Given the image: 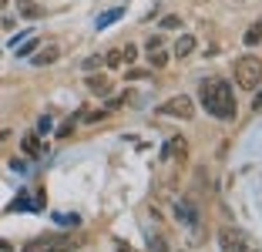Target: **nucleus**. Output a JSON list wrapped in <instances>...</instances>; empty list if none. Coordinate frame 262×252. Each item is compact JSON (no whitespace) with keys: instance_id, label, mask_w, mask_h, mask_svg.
Instances as JSON below:
<instances>
[{"instance_id":"24","label":"nucleus","mask_w":262,"mask_h":252,"mask_svg":"<svg viewBox=\"0 0 262 252\" xmlns=\"http://www.w3.org/2000/svg\"><path fill=\"white\" fill-rule=\"evenodd\" d=\"M24 152H37V138H34V135H27V138H24Z\"/></svg>"},{"instance_id":"18","label":"nucleus","mask_w":262,"mask_h":252,"mask_svg":"<svg viewBox=\"0 0 262 252\" xmlns=\"http://www.w3.org/2000/svg\"><path fill=\"white\" fill-rule=\"evenodd\" d=\"M175 27H182V17H175V14L162 17V31H175Z\"/></svg>"},{"instance_id":"6","label":"nucleus","mask_w":262,"mask_h":252,"mask_svg":"<svg viewBox=\"0 0 262 252\" xmlns=\"http://www.w3.org/2000/svg\"><path fill=\"white\" fill-rule=\"evenodd\" d=\"M111 88H115V84H111V77L104 74V71H101V74H88V91H91V94H98V98H108Z\"/></svg>"},{"instance_id":"16","label":"nucleus","mask_w":262,"mask_h":252,"mask_svg":"<svg viewBox=\"0 0 262 252\" xmlns=\"http://www.w3.org/2000/svg\"><path fill=\"white\" fill-rule=\"evenodd\" d=\"M104 64H108V68H118V64H124V61H121V47H115V51L104 54Z\"/></svg>"},{"instance_id":"10","label":"nucleus","mask_w":262,"mask_h":252,"mask_svg":"<svg viewBox=\"0 0 262 252\" xmlns=\"http://www.w3.org/2000/svg\"><path fill=\"white\" fill-rule=\"evenodd\" d=\"M195 47H199V40H195L192 34H182V37L175 40V47H171V54H175V57H188V54H195Z\"/></svg>"},{"instance_id":"28","label":"nucleus","mask_w":262,"mask_h":252,"mask_svg":"<svg viewBox=\"0 0 262 252\" xmlns=\"http://www.w3.org/2000/svg\"><path fill=\"white\" fill-rule=\"evenodd\" d=\"M37 131H51V118H40V121H37Z\"/></svg>"},{"instance_id":"29","label":"nucleus","mask_w":262,"mask_h":252,"mask_svg":"<svg viewBox=\"0 0 262 252\" xmlns=\"http://www.w3.org/2000/svg\"><path fill=\"white\" fill-rule=\"evenodd\" d=\"M252 108H255V111H262V91H255V101H252Z\"/></svg>"},{"instance_id":"9","label":"nucleus","mask_w":262,"mask_h":252,"mask_svg":"<svg viewBox=\"0 0 262 252\" xmlns=\"http://www.w3.org/2000/svg\"><path fill=\"white\" fill-rule=\"evenodd\" d=\"M57 57H61V47H57V44H44V47H37V54H31V61L37 64V68H44V64H54Z\"/></svg>"},{"instance_id":"5","label":"nucleus","mask_w":262,"mask_h":252,"mask_svg":"<svg viewBox=\"0 0 262 252\" xmlns=\"http://www.w3.org/2000/svg\"><path fill=\"white\" fill-rule=\"evenodd\" d=\"M219 242H222L225 252H246V242H242V232H235L232 225L219 229Z\"/></svg>"},{"instance_id":"11","label":"nucleus","mask_w":262,"mask_h":252,"mask_svg":"<svg viewBox=\"0 0 262 252\" xmlns=\"http://www.w3.org/2000/svg\"><path fill=\"white\" fill-rule=\"evenodd\" d=\"M17 14L27 17V20H40V17H44V7L34 4V0H17Z\"/></svg>"},{"instance_id":"30","label":"nucleus","mask_w":262,"mask_h":252,"mask_svg":"<svg viewBox=\"0 0 262 252\" xmlns=\"http://www.w3.org/2000/svg\"><path fill=\"white\" fill-rule=\"evenodd\" d=\"M4 7H7V0H0V10H4Z\"/></svg>"},{"instance_id":"27","label":"nucleus","mask_w":262,"mask_h":252,"mask_svg":"<svg viewBox=\"0 0 262 252\" xmlns=\"http://www.w3.org/2000/svg\"><path fill=\"white\" fill-rule=\"evenodd\" d=\"M115 17H118V10H111V14H104V17H101V20H98V27H101V24H111V20H115Z\"/></svg>"},{"instance_id":"1","label":"nucleus","mask_w":262,"mask_h":252,"mask_svg":"<svg viewBox=\"0 0 262 252\" xmlns=\"http://www.w3.org/2000/svg\"><path fill=\"white\" fill-rule=\"evenodd\" d=\"M199 98H202V104H205V111L212 118H219V121H232V118H235V94H232L229 81H219V77L202 81Z\"/></svg>"},{"instance_id":"15","label":"nucleus","mask_w":262,"mask_h":252,"mask_svg":"<svg viewBox=\"0 0 262 252\" xmlns=\"http://www.w3.org/2000/svg\"><path fill=\"white\" fill-rule=\"evenodd\" d=\"M135 57H138V47H135V44H124L121 47V61L124 64H135Z\"/></svg>"},{"instance_id":"7","label":"nucleus","mask_w":262,"mask_h":252,"mask_svg":"<svg viewBox=\"0 0 262 252\" xmlns=\"http://www.w3.org/2000/svg\"><path fill=\"white\" fill-rule=\"evenodd\" d=\"M185 155H188V145H185V138H171L168 145H165L162 158H165V161H185Z\"/></svg>"},{"instance_id":"13","label":"nucleus","mask_w":262,"mask_h":252,"mask_svg":"<svg viewBox=\"0 0 262 252\" xmlns=\"http://www.w3.org/2000/svg\"><path fill=\"white\" fill-rule=\"evenodd\" d=\"M259 40H262V27H259V24H252V27L246 31V44H249V47H255Z\"/></svg>"},{"instance_id":"8","label":"nucleus","mask_w":262,"mask_h":252,"mask_svg":"<svg viewBox=\"0 0 262 252\" xmlns=\"http://www.w3.org/2000/svg\"><path fill=\"white\" fill-rule=\"evenodd\" d=\"M175 215H178V222H185L188 229H195V225H199V208H195L188 199H182L175 205Z\"/></svg>"},{"instance_id":"21","label":"nucleus","mask_w":262,"mask_h":252,"mask_svg":"<svg viewBox=\"0 0 262 252\" xmlns=\"http://www.w3.org/2000/svg\"><path fill=\"white\" fill-rule=\"evenodd\" d=\"M57 222H61V225H77L81 219H77V215H71V212H61V215H57Z\"/></svg>"},{"instance_id":"20","label":"nucleus","mask_w":262,"mask_h":252,"mask_svg":"<svg viewBox=\"0 0 262 252\" xmlns=\"http://www.w3.org/2000/svg\"><path fill=\"white\" fill-rule=\"evenodd\" d=\"M71 131H74V118H68V121H64L61 128H57V138H68Z\"/></svg>"},{"instance_id":"3","label":"nucleus","mask_w":262,"mask_h":252,"mask_svg":"<svg viewBox=\"0 0 262 252\" xmlns=\"http://www.w3.org/2000/svg\"><path fill=\"white\" fill-rule=\"evenodd\" d=\"M158 111L168 115V118H182V121H188V118L195 115V101L188 98V94H175V98H168Z\"/></svg>"},{"instance_id":"31","label":"nucleus","mask_w":262,"mask_h":252,"mask_svg":"<svg viewBox=\"0 0 262 252\" xmlns=\"http://www.w3.org/2000/svg\"><path fill=\"white\" fill-rule=\"evenodd\" d=\"M259 27H262V20H259Z\"/></svg>"},{"instance_id":"14","label":"nucleus","mask_w":262,"mask_h":252,"mask_svg":"<svg viewBox=\"0 0 262 252\" xmlns=\"http://www.w3.org/2000/svg\"><path fill=\"white\" fill-rule=\"evenodd\" d=\"M101 64H104V57H101V54H91V57H84V61H81V68H84V71H98Z\"/></svg>"},{"instance_id":"25","label":"nucleus","mask_w":262,"mask_h":252,"mask_svg":"<svg viewBox=\"0 0 262 252\" xmlns=\"http://www.w3.org/2000/svg\"><path fill=\"white\" fill-rule=\"evenodd\" d=\"M158 47H165V40H162V37H148L145 51H158Z\"/></svg>"},{"instance_id":"19","label":"nucleus","mask_w":262,"mask_h":252,"mask_svg":"<svg viewBox=\"0 0 262 252\" xmlns=\"http://www.w3.org/2000/svg\"><path fill=\"white\" fill-rule=\"evenodd\" d=\"M37 47H40V40H24V44H20V54L27 57V54H34Z\"/></svg>"},{"instance_id":"23","label":"nucleus","mask_w":262,"mask_h":252,"mask_svg":"<svg viewBox=\"0 0 262 252\" xmlns=\"http://www.w3.org/2000/svg\"><path fill=\"white\" fill-rule=\"evenodd\" d=\"M124 101H128V94H115V98L108 101V111H115V108H121Z\"/></svg>"},{"instance_id":"26","label":"nucleus","mask_w":262,"mask_h":252,"mask_svg":"<svg viewBox=\"0 0 262 252\" xmlns=\"http://www.w3.org/2000/svg\"><path fill=\"white\" fill-rule=\"evenodd\" d=\"M148 71H128V81H145Z\"/></svg>"},{"instance_id":"12","label":"nucleus","mask_w":262,"mask_h":252,"mask_svg":"<svg viewBox=\"0 0 262 252\" xmlns=\"http://www.w3.org/2000/svg\"><path fill=\"white\" fill-rule=\"evenodd\" d=\"M148 61H151L155 71H162L165 64H168V54H165V47H158V51H148Z\"/></svg>"},{"instance_id":"2","label":"nucleus","mask_w":262,"mask_h":252,"mask_svg":"<svg viewBox=\"0 0 262 252\" xmlns=\"http://www.w3.org/2000/svg\"><path fill=\"white\" fill-rule=\"evenodd\" d=\"M232 74H235V81H239L246 91H255V88L262 84V57L242 54L239 61H235V68H232Z\"/></svg>"},{"instance_id":"4","label":"nucleus","mask_w":262,"mask_h":252,"mask_svg":"<svg viewBox=\"0 0 262 252\" xmlns=\"http://www.w3.org/2000/svg\"><path fill=\"white\" fill-rule=\"evenodd\" d=\"M74 242H68V236H51V239H34V242H27L20 252H68Z\"/></svg>"},{"instance_id":"17","label":"nucleus","mask_w":262,"mask_h":252,"mask_svg":"<svg viewBox=\"0 0 262 252\" xmlns=\"http://www.w3.org/2000/svg\"><path fill=\"white\" fill-rule=\"evenodd\" d=\"M148 252H171V249H168V242H165L162 236H155L151 242H148Z\"/></svg>"},{"instance_id":"22","label":"nucleus","mask_w":262,"mask_h":252,"mask_svg":"<svg viewBox=\"0 0 262 252\" xmlns=\"http://www.w3.org/2000/svg\"><path fill=\"white\" fill-rule=\"evenodd\" d=\"M104 115H108V108H101V111H91V115H84V121H88V124H94V121H101Z\"/></svg>"}]
</instances>
